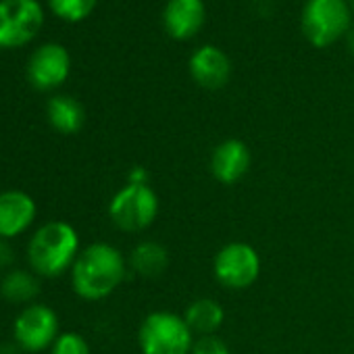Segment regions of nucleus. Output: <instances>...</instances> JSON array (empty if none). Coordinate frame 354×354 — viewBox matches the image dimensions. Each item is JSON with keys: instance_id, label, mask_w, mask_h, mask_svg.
<instances>
[{"instance_id": "f257e3e1", "label": "nucleus", "mask_w": 354, "mask_h": 354, "mask_svg": "<svg viewBox=\"0 0 354 354\" xmlns=\"http://www.w3.org/2000/svg\"><path fill=\"white\" fill-rule=\"evenodd\" d=\"M127 261L121 250L106 242L86 246L71 267L73 292L90 302L109 298L125 279Z\"/></svg>"}, {"instance_id": "f03ea898", "label": "nucleus", "mask_w": 354, "mask_h": 354, "mask_svg": "<svg viewBox=\"0 0 354 354\" xmlns=\"http://www.w3.org/2000/svg\"><path fill=\"white\" fill-rule=\"evenodd\" d=\"M80 236L67 221L44 223L28 244V263L36 275L59 277L71 271L80 257Z\"/></svg>"}, {"instance_id": "7ed1b4c3", "label": "nucleus", "mask_w": 354, "mask_h": 354, "mask_svg": "<svg viewBox=\"0 0 354 354\" xmlns=\"http://www.w3.org/2000/svg\"><path fill=\"white\" fill-rule=\"evenodd\" d=\"M196 335L186 319L171 310L148 313L138 329L142 354H190Z\"/></svg>"}, {"instance_id": "20e7f679", "label": "nucleus", "mask_w": 354, "mask_h": 354, "mask_svg": "<svg viewBox=\"0 0 354 354\" xmlns=\"http://www.w3.org/2000/svg\"><path fill=\"white\" fill-rule=\"evenodd\" d=\"M158 196L150 184L127 182L109 203V217L113 225L127 234L148 230L158 217Z\"/></svg>"}, {"instance_id": "39448f33", "label": "nucleus", "mask_w": 354, "mask_h": 354, "mask_svg": "<svg viewBox=\"0 0 354 354\" xmlns=\"http://www.w3.org/2000/svg\"><path fill=\"white\" fill-rule=\"evenodd\" d=\"M261 257L248 242H230L221 246L213 259V275L225 290H248L261 275Z\"/></svg>"}, {"instance_id": "423d86ee", "label": "nucleus", "mask_w": 354, "mask_h": 354, "mask_svg": "<svg viewBox=\"0 0 354 354\" xmlns=\"http://www.w3.org/2000/svg\"><path fill=\"white\" fill-rule=\"evenodd\" d=\"M350 30V7L346 0H306L302 11V34L317 46L325 48Z\"/></svg>"}, {"instance_id": "0eeeda50", "label": "nucleus", "mask_w": 354, "mask_h": 354, "mask_svg": "<svg viewBox=\"0 0 354 354\" xmlns=\"http://www.w3.org/2000/svg\"><path fill=\"white\" fill-rule=\"evenodd\" d=\"M44 24L38 0H0V48H19L34 40Z\"/></svg>"}, {"instance_id": "6e6552de", "label": "nucleus", "mask_w": 354, "mask_h": 354, "mask_svg": "<svg viewBox=\"0 0 354 354\" xmlns=\"http://www.w3.org/2000/svg\"><path fill=\"white\" fill-rule=\"evenodd\" d=\"M13 335L24 352L36 354L53 348L61 335V323L57 313L46 304H28L13 325Z\"/></svg>"}, {"instance_id": "1a4fd4ad", "label": "nucleus", "mask_w": 354, "mask_h": 354, "mask_svg": "<svg viewBox=\"0 0 354 354\" xmlns=\"http://www.w3.org/2000/svg\"><path fill=\"white\" fill-rule=\"evenodd\" d=\"M71 69V59L69 53L61 46V44H44L40 46L30 63H28V80L34 88L38 90H55L59 88Z\"/></svg>"}, {"instance_id": "9d476101", "label": "nucleus", "mask_w": 354, "mask_h": 354, "mask_svg": "<svg viewBox=\"0 0 354 354\" xmlns=\"http://www.w3.org/2000/svg\"><path fill=\"white\" fill-rule=\"evenodd\" d=\"M252 165V152L250 148L236 138L223 140L213 148L211 154V175L215 177V182L221 186H234L238 184L242 177L248 173Z\"/></svg>"}, {"instance_id": "9b49d317", "label": "nucleus", "mask_w": 354, "mask_h": 354, "mask_svg": "<svg viewBox=\"0 0 354 354\" xmlns=\"http://www.w3.org/2000/svg\"><path fill=\"white\" fill-rule=\"evenodd\" d=\"M36 219V203L28 192H0V238L13 240L28 232Z\"/></svg>"}, {"instance_id": "f8f14e48", "label": "nucleus", "mask_w": 354, "mask_h": 354, "mask_svg": "<svg viewBox=\"0 0 354 354\" xmlns=\"http://www.w3.org/2000/svg\"><path fill=\"white\" fill-rule=\"evenodd\" d=\"M207 11L203 0H169L162 11V26L175 40H190L205 24Z\"/></svg>"}, {"instance_id": "ddd939ff", "label": "nucleus", "mask_w": 354, "mask_h": 354, "mask_svg": "<svg viewBox=\"0 0 354 354\" xmlns=\"http://www.w3.org/2000/svg\"><path fill=\"white\" fill-rule=\"evenodd\" d=\"M190 75L201 88L219 90L230 82L232 63L217 46H203L190 57Z\"/></svg>"}, {"instance_id": "4468645a", "label": "nucleus", "mask_w": 354, "mask_h": 354, "mask_svg": "<svg viewBox=\"0 0 354 354\" xmlns=\"http://www.w3.org/2000/svg\"><path fill=\"white\" fill-rule=\"evenodd\" d=\"M182 317L186 319L188 327L192 329V333L196 337H201V335H215L223 327V323H225L223 306L215 298H207V296L192 300L186 306Z\"/></svg>"}, {"instance_id": "2eb2a0df", "label": "nucleus", "mask_w": 354, "mask_h": 354, "mask_svg": "<svg viewBox=\"0 0 354 354\" xmlns=\"http://www.w3.org/2000/svg\"><path fill=\"white\" fill-rule=\"evenodd\" d=\"M46 115H48L50 125L59 133H65V136L77 133L84 127V121H86L84 106L71 96H53L48 100Z\"/></svg>"}, {"instance_id": "dca6fc26", "label": "nucleus", "mask_w": 354, "mask_h": 354, "mask_svg": "<svg viewBox=\"0 0 354 354\" xmlns=\"http://www.w3.org/2000/svg\"><path fill=\"white\" fill-rule=\"evenodd\" d=\"M129 267L142 277H158L169 267V250L154 240H142L129 254Z\"/></svg>"}, {"instance_id": "f3484780", "label": "nucleus", "mask_w": 354, "mask_h": 354, "mask_svg": "<svg viewBox=\"0 0 354 354\" xmlns=\"http://www.w3.org/2000/svg\"><path fill=\"white\" fill-rule=\"evenodd\" d=\"M0 294L9 302H32L40 294V281L36 279L34 273L15 269L5 275L3 283H0Z\"/></svg>"}, {"instance_id": "a211bd4d", "label": "nucleus", "mask_w": 354, "mask_h": 354, "mask_svg": "<svg viewBox=\"0 0 354 354\" xmlns=\"http://www.w3.org/2000/svg\"><path fill=\"white\" fill-rule=\"evenodd\" d=\"M48 5L57 17L65 21H82L94 11L96 0H48Z\"/></svg>"}, {"instance_id": "6ab92c4d", "label": "nucleus", "mask_w": 354, "mask_h": 354, "mask_svg": "<svg viewBox=\"0 0 354 354\" xmlns=\"http://www.w3.org/2000/svg\"><path fill=\"white\" fill-rule=\"evenodd\" d=\"M50 354H90V344L75 331H63L55 339Z\"/></svg>"}, {"instance_id": "aec40b11", "label": "nucleus", "mask_w": 354, "mask_h": 354, "mask_svg": "<svg viewBox=\"0 0 354 354\" xmlns=\"http://www.w3.org/2000/svg\"><path fill=\"white\" fill-rule=\"evenodd\" d=\"M190 354H232L230 346L215 333V335H201L194 339Z\"/></svg>"}, {"instance_id": "412c9836", "label": "nucleus", "mask_w": 354, "mask_h": 354, "mask_svg": "<svg viewBox=\"0 0 354 354\" xmlns=\"http://www.w3.org/2000/svg\"><path fill=\"white\" fill-rule=\"evenodd\" d=\"M127 182H131V184H148V171L144 167H133L129 171Z\"/></svg>"}, {"instance_id": "4be33fe9", "label": "nucleus", "mask_w": 354, "mask_h": 354, "mask_svg": "<svg viewBox=\"0 0 354 354\" xmlns=\"http://www.w3.org/2000/svg\"><path fill=\"white\" fill-rule=\"evenodd\" d=\"M11 261H13V250L7 244V240L0 238V267H9Z\"/></svg>"}, {"instance_id": "5701e85b", "label": "nucleus", "mask_w": 354, "mask_h": 354, "mask_svg": "<svg viewBox=\"0 0 354 354\" xmlns=\"http://www.w3.org/2000/svg\"><path fill=\"white\" fill-rule=\"evenodd\" d=\"M348 50L354 57V30H350V34H348Z\"/></svg>"}, {"instance_id": "b1692460", "label": "nucleus", "mask_w": 354, "mask_h": 354, "mask_svg": "<svg viewBox=\"0 0 354 354\" xmlns=\"http://www.w3.org/2000/svg\"><path fill=\"white\" fill-rule=\"evenodd\" d=\"M350 5H352V11H354V0H350Z\"/></svg>"}]
</instances>
